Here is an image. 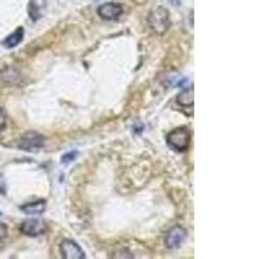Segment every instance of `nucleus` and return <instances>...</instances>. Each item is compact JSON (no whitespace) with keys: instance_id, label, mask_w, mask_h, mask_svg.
Listing matches in <instances>:
<instances>
[{"instance_id":"13","label":"nucleus","mask_w":259,"mask_h":259,"mask_svg":"<svg viewBox=\"0 0 259 259\" xmlns=\"http://www.w3.org/2000/svg\"><path fill=\"white\" fill-rule=\"evenodd\" d=\"M7 126V114L3 108H0V133H3Z\"/></svg>"},{"instance_id":"3","label":"nucleus","mask_w":259,"mask_h":259,"mask_svg":"<svg viewBox=\"0 0 259 259\" xmlns=\"http://www.w3.org/2000/svg\"><path fill=\"white\" fill-rule=\"evenodd\" d=\"M45 136L35 131H29L21 136V139L18 140V148L25 152H36L45 147Z\"/></svg>"},{"instance_id":"17","label":"nucleus","mask_w":259,"mask_h":259,"mask_svg":"<svg viewBox=\"0 0 259 259\" xmlns=\"http://www.w3.org/2000/svg\"><path fill=\"white\" fill-rule=\"evenodd\" d=\"M0 215H2V212H0Z\"/></svg>"},{"instance_id":"11","label":"nucleus","mask_w":259,"mask_h":259,"mask_svg":"<svg viewBox=\"0 0 259 259\" xmlns=\"http://www.w3.org/2000/svg\"><path fill=\"white\" fill-rule=\"evenodd\" d=\"M22 39H24V27H18L4 39L3 46L6 48H15L20 45Z\"/></svg>"},{"instance_id":"1","label":"nucleus","mask_w":259,"mask_h":259,"mask_svg":"<svg viewBox=\"0 0 259 259\" xmlns=\"http://www.w3.org/2000/svg\"><path fill=\"white\" fill-rule=\"evenodd\" d=\"M171 25L170 12L166 7H154L148 15V26L157 35L166 34Z\"/></svg>"},{"instance_id":"12","label":"nucleus","mask_w":259,"mask_h":259,"mask_svg":"<svg viewBox=\"0 0 259 259\" xmlns=\"http://www.w3.org/2000/svg\"><path fill=\"white\" fill-rule=\"evenodd\" d=\"M75 157H77V152H69V153L64 154V156L61 157V163H70L71 161H74L75 159Z\"/></svg>"},{"instance_id":"16","label":"nucleus","mask_w":259,"mask_h":259,"mask_svg":"<svg viewBox=\"0 0 259 259\" xmlns=\"http://www.w3.org/2000/svg\"><path fill=\"white\" fill-rule=\"evenodd\" d=\"M171 2L177 4V6H179V4H180V0H171Z\"/></svg>"},{"instance_id":"14","label":"nucleus","mask_w":259,"mask_h":259,"mask_svg":"<svg viewBox=\"0 0 259 259\" xmlns=\"http://www.w3.org/2000/svg\"><path fill=\"white\" fill-rule=\"evenodd\" d=\"M8 235V227L4 223H0V241H3Z\"/></svg>"},{"instance_id":"2","label":"nucleus","mask_w":259,"mask_h":259,"mask_svg":"<svg viewBox=\"0 0 259 259\" xmlns=\"http://www.w3.org/2000/svg\"><path fill=\"white\" fill-rule=\"evenodd\" d=\"M166 143L172 150L183 153L188 149L191 144V133L187 127H178V128L171 130L166 135Z\"/></svg>"},{"instance_id":"6","label":"nucleus","mask_w":259,"mask_h":259,"mask_svg":"<svg viewBox=\"0 0 259 259\" xmlns=\"http://www.w3.org/2000/svg\"><path fill=\"white\" fill-rule=\"evenodd\" d=\"M60 253L65 259H84L85 254L82 247L73 240H64L60 245Z\"/></svg>"},{"instance_id":"8","label":"nucleus","mask_w":259,"mask_h":259,"mask_svg":"<svg viewBox=\"0 0 259 259\" xmlns=\"http://www.w3.org/2000/svg\"><path fill=\"white\" fill-rule=\"evenodd\" d=\"M46 9H47V0H30L29 2V17L32 22L40 20L45 16Z\"/></svg>"},{"instance_id":"4","label":"nucleus","mask_w":259,"mask_h":259,"mask_svg":"<svg viewBox=\"0 0 259 259\" xmlns=\"http://www.w3.org/2000/svg\"><path fill=\"white\" fill-rule=\"evenodd\" d=\"M187 230L182 226H174L171 227L170 230L166 232L165 235V246L170 250H174V249H178V247L182 246V244L184 242V240L187 239Z\"/></svg>"},{"instance_id":"10","label":"nucleus","mask_w":259,"mask_h":259,"mask_svg":"<svg viewBox=\"0 0 259 259\" xmlns=\"http://www.w3.org/2000/svg\"><path fill=\"white\" fill-rule=\"evenodd\" d=\"M47 209V202L46 200H36V201H31V202H27L22 206H20V210L22 212L27 215H39L43 214Z\"/></svg>"},{"instance_id":"5","label":"nucleus","mask_w":259,"mask_h":259,"mask_svg":"<svg viewBox=\"0 0 259 259\" xmlns=\"http://www.w3.org/2000/svg\"><path fill=\"white\" fill-rule=\"evenodd\" d=\"M20 231L29 237H38L47 232V224L39 219H27L21 223Z\"/></svg>"},{"instance_id":"7","label":"nucleus","mask_w":259,"mask_h":259,"mask_svg":"<svg viewBox=\"0 0 259 259\" xmlns=\"http://www.w3.org/2000/svg\"><path fill=\"white\" fill-rule=\"evenodd\" d=\"M122 13H123V7L118 3H105L99 6L97 8V15L105 21L117 20Z\"/></svg>"},{"instance_id":"9","label":"nucleus","mask_w":259,"mask_h":259,"mask_svg":"<svg viewBox=\"0 0 259 259\" xmlns=\"http://www.w3.org/2000/svg\"><path fill=\"white\" fill-rule=\"evenodd\" d=\"M175 101H177L178 105L180 108H188L193 112V106H194V89L193 85H191L189 89L183 90L177 97H175Z\"/></svg>"},{"instance_id":"15","label":"nucleus","mask_w":259,"mask_h":259,"mask_svg":"<svg viewBox=\"0 0 259 259\" xmlns=\"http://www.w3.org/2000/svg\"><path fill=\"white\" fill-rule=\"evenodd\" d=\"M7 193V182L3 174H0V194Z\"/></svg>"}]
</instances>
